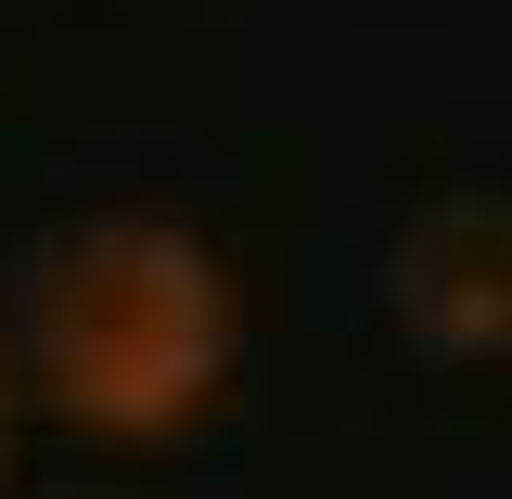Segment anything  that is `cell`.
<instances>
[{"label":"cell","instance_id":"cell-1","mask_svg":"<svg viewBox=\"0 0 512 499\" xmlns=\"http://www.w3.org/2000/svg\"><path fill=\"white\" fill-rule=\"evenodd\" d=\"M231 269L180 218H90L26 282V384L77 436L154 448L231 384Z\"/></svg>","mask_w":512,"mask_h":499},{"label":"cell","instance_id":"cell-2","mask_svg":"<svg viewBox=\"0 0 512 499\" xmlns=\"http://www.w3.org/2000/svg\"><path fill=\"white\" fill-rule=\"evenodd\" d=\"M0 474H13V346H0Z\"/></svg>","mask_w":512,"mask_h":499}]
</instances>
